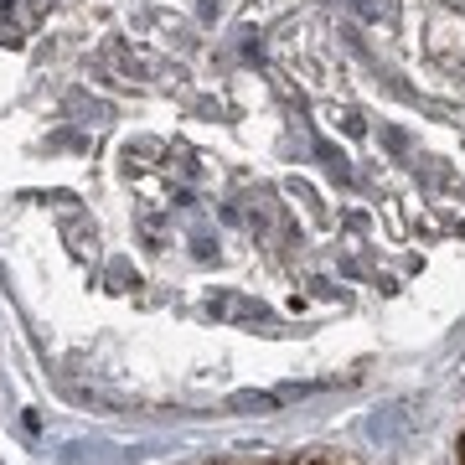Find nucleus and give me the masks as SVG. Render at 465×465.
<instances>
[{
  "label": "nucleus",
  "instance_id": "f257e3e1",
  "mask_svg": "<svg viewBox=\"0 0 465 465\" xmlns=\"http://www.w3.org/2000/svg\"><path fill=\"white\" fill-rule=\"evenodd\" d=\"M460 465H465V434H460Z\"/></svg>",
  "mask_w": 465,
  "mask_h": 465
}]
</instances>
